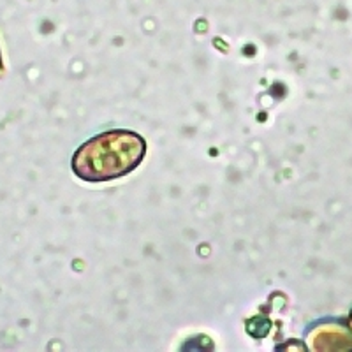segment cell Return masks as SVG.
Here are the masks:
<instances>
[{
	"mask_svg": "<svg viewBox=\"0 0 352 352\" xmlns=\"http://www.w3.org/2000/svg\"><path fill=\"white\" fill-rule=\"evenodd\" d=\"M146 155V141L138 132L115 129L100 132L72 155V171L85 182L118 180L132 173Z\"/></svg>",
	"mask_w": 352,
	"mask_h": 352,
	"instance_id": "1",
	"label": "cell"
},
{
	"mask_svg": "<svg viewBox=\"0 0 352 352\" xmlns=\"http://www.w3.org/2000/svg\"><path fill=\"white\" fill-rule=\"evenodd\" d=\"M0 74H2V58H0Z\"/></svg>",
	"mask_w": 352,
	"mask_h": 352,
	"instance_id": "2",
	"label": "cell"
}]
</instances>
